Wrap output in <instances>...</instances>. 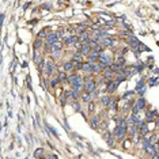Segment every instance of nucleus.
<instances>
[{
    "label": "nucleus",
    "instance_id": "obj_1",
    "mask_svg": "<svg viewBox=\"0 0 159 159\" xmlns=\"http://www.w3.org/2000/svg\"><path fill=\"white\" fill-rule=\"evenodd\" d=\"M57 72H59V67H57V64L55 63V60H53V59H48L46 61H45L44 74L48 76V78H52V76L57 75Z\"/></svg>",
    "mask_w": 159,
    "mask_h": 159
},
{
    "label": "nucleus",
    "instance_id": "obj_2",
    "mask_svg": "<svg viewBox=\"0 0 159 159\" xmlns=\"http://www.w3.org/2000/svg\"><path fill=\"white\" fill-rule=\"evenodd\" d=\"M113 135H114L117 141H123L125 137L128 136V127H123V125H116L113 129Z\"/></svg>",
    "mask_w": 159,
    "mask_h": 159
},
{
    "label": "nucleus",
    "instance_id": "obj_3",
    "mask_svg": "<svg viewBox=\"0 0 159 159\" xmlns=\"http://www.w3.org/2000/svg\"><path fill=\"white\" fill-rule=\"evenodd\" d=\"M120 82L118 80H109V82H106V86H105V92H109V94H114L116 91H117V88H118L120 86Z\"/></svg>",
    "mask_w": 159,
    "mask_h": 159
},
{
    "label": "nucleus",
    "instance_id": "obj_4",
    "mask_svg": "<svg viewBox=\"0 0 159 159\" xmlns=\"http://www.w3.org/2000/svg\"><path fill=\"white\" fill-rule=\"evenodd\" d=\"M101 44H102V46H104L105 49H110V48H113V46H116L117 40H116L114 37H111L110 34H109V36L105 37L104 40L101 41Z\"/></svg>",
    "mask_w": 159,
    "mask_h": 159
},
{
    "label": "nucleus",
    "instance_id": "obj_5",
    "mask_svg": "<svg viewBox=\"0 0 159 159\" xmlns=\"http://www.w3.org/2000/svg\"><path fill=\"white\" fill-rule=\"evenodd\" d=\"M44 49H34V52H33V61L36 65H38L40 63L44 61Z\"/></svg>",
    "mask_w": 159,
    "mask_h": 159
},
{
    "label": "nucleus",
    "instance_id": "obj_6",
    "mask_svg": "<svg viewBox=\"0 0 159 159\" xmlns=\"http://www.w3.org/2000/svg\"><path fill=\"white\" fill-rule=\"evenodd\" d=\"M59 41H61V37L59 36V33L57 32L48 33V36H46V38H45V42H48V44H50V45L56 44V42H59Z\"/></svg>",
    "mask_w": 159,
    "mask_h": 159
},
{
    "label": "nucleus",
    "instance_id": "obj_7",
    "mask_svg": "<svg viewBox=\"0 0 159 159\" xmlns=\"http://www.w3.org/2000/svg\"><path fill=\"white\" fill-rule=\"evenodd\" d=\"M99 101H101V105H102V107L107 109V107H109V105L111 104V101H113V97H111V94H109V92H105V94H102V95L99 97Z\"/></svg>",
    "mask_w": 159,
    "mask_h": 159
},
{
    "label": "nucleus",
    "instance_id": "obj_8",
    "mask_svg": "<svg viewBox=\"0 0 159 159\" xmlns=\"http://www.w3.org/2000/svg\"><path fill=\"white\" fill-rule=\"evenodd\" d=\"M82 72H84V75H92V72H94V63H90L87 60L83 61Z\"/></svg>",
    "mask_w": 159,
    "mask_h": 159
},
{
    "label": "nucleus",
    "instance_id": "obj_9",
    "mask_svg": "<svg viewBox=\"0 0 159 159\" xmlns=\"http://www.w3.org/2000/svg\"><path fill=\"white\" fill-rule=\"evenodd\" d=\"M129 67L132 68V71H133V75H136V74H141V72H143V69L146 68V63H140V61H137V63L131 64Z\"/></svg>",
    "mask_w": 159,
    "mask_h": 159
},
{
    "label": "nucleus",
    "instance_id": "obj_10",
    "mask_svg": "<svg viewBox=\"0 0 159 159\" xmlns=\"http://www.w3.org/2000/svg\"><path fill=\"white\" fill-rule=\"evenodd\" d=\"M159 116V113H158V110H146V120H147V123H155V120H156V117Z\"/></svg>",
    "mask_w": 159,
    "mask_h": 159
},
{
    "label": "nucleus",
    "instance_id": "obj_11",
    "mask_svg": "<svg viewBox=\"0 0 159 159\" xmlns=\"http://www.w3.org/2000/svg\"><path fill=\"white\" fill-rule=\"evenodd\" d=\"M68 97H69V101H80L82 91H79V90H75V88H71V90L68 91Z\"/></svg>",
    "mask_w": 159,
    "mask_h": 159
},
{
    "label": "nucleus",
    "instance_id": "obj_12",
    "mask_svg": "<svg viewBox=\"0 0 159 159\" xmlns=\"http://www.w3.org/2000/svg\"><path fill=\"white\" fill-rule=\"evenodd\" d=\"M99 124H101V117L98 114H92L91 118H90V127L92 129H97V128H99Z\"/></svg>",
    "mask_w": 159,
    "mask_h": 159
},
{
    "label": "nucleus",
    "instance_id": "obj_13",
    "mask_svg": "<svg viewBox=\"0 0 159 159\" xmlns=\"http://www.w3.org/2000/svg\"><path fill=\"white\" fill-rule=\"evenodd\" d=\"M80 101H82L83 104H88V102L94 101V97H92L91 92H88V91H82V97H80Z\"/></svg>",
    "mask_w": 159,
    "mask_h": 159
},
{
    "label": "nucleus",
    "instance_id": "obj_14",
    "mask_svg": "<svg viewBox=\"0 0 159 159\" xmlns=\"http://www.w3.org/2000/svg\"><path fill=\"white\" fill-rule=\"evenodd\" d=\"M72 60H74V61H79V63H83L84 60H86V57L82 55V52H80L79 49H76V50H74V52H72Z\"/></svg>",
    "mask_w": 159,
    "mask_h": 159
},
{
    "label": "nucleus",
    "instance_id": "obj_15",
    "mask_svg": "<svg viewBox=\"0 0 159 159\" xmlns=\"http://www.w3.org/2000/svg\"><path fill=\"white\" fill-rule=\"evenodd\" d=\"M74 67H75L74 60H68V61H64L63 63V69L65 72H72L74 71Z\"/></svg>",
    "mask_w": 159,
    "mask_h": 159
},
{
    "label": "nucleus",
    "instance_id": "obj_16",
    "mask_svg": "<svg viewBox=\"0 0 159 159\" xmlns=\"http://www.w3.org/2000/svg\"><path fill=\"white\" fill-rule=\"evenodd\" d=\"M45 45V40L44 38H40V37H37L34 42H33V49H42Z\"/></svg>",
    "mask_w": 159,
    "mask_h": 159
},
{
    "label": "nucleus",
    "instance_id": "obj_17",
    "mask_svg": "<svg viewBox=\"0 0 159 159\" xmlns=\"http://www.w3.org/2000/svg\"><path fill=\"white\" fill-rule=\"evenodd\" d=\"M57 78H59V80H60V83H61V84L68 83V72L59 71V72H57Z\"/></svg>",
    "mask_w": 159,
    "mask_h": 159
},
{
    "label": "nucleus",
    "instance_id": "obj_18",
    "mask_svg": "<svg viewBox=\"0 0 159 159\" xmlns=\"http://www.w3.org/2000/svg\"><path fill=\"white\" fill-rule=\"evenodd\" d=\"M91 46H90V44H82V48L79 49L80 52H82V55L84 56V57H87L90 53H91Z\"/></svg>",
    "mask_w": 159,
    "mask_h": 159
},
{
    "label": "nucleus",
    "instance_id": "obj_19",
    "mask_svg": "<svg viewBox=\"0 0 159 159\" xmlns=\"http://www.w3.org/2000/svg\"><path fill=\"white\" fill-rule=\"evenodd\" d=\"M136 94V90H129V91H125L121 95V99H124V101H129V99H132V97Z\"/></svg>",
    "mask_w": 159,
    "mask_h": 159
},
{
    "label": "nucleus",
    "instance_id": "obj_20",
    "mask_svg": "<svg viewBox=\"0 0 159 159\" xmlns=\"http://www.w3.org/2000/svg\"><path fill=\"white\" fill-rule=\"evenodd\" d=\"M86 32H87V27H86L84 23H80L79 26L75 27V34H78V36H80V34H83V33H86Z\"/></svg>",
    "mask_w": 159,
    "mask_h": 159
},
{
    "label": "nucleus",
    "instance_id": "obj_21",
    "mask_svg": "<svg viewBox=\"0 0 159 159\" xmlns=\"http://www.w3.org/2000/svg\"><path fill=\"white\" fill-rule=\"evenodd\" d=\"M159 84V78L158 76H152L147 80V86L148 87H154V86H158Z\"/></svg>",
    "mask_w": 159,
    "mask_h": 159
},
{
    "label": "nucleus",
    "instance_id": "obj_22",
    "mask_svg": "<svg viewBox=\"0 0 159 159\" xmlns=\"http://www.w3.org/2000/svg\"><path fill=\"white\" fill-rule=\"evenodd\" d=\"M98 59H99V55H97V53H90V55L86 57V60L87 61H90V63H98Z\"/></svg>",
    "mask_w": 159,
    "mask_h": 159
},
{
    "label": "nucleus",
    "instance_id": "obj_23",
    "mask_svg": "<svg viewBox=\"0 0 159 159\" xmlns=\"http://www.w3.org/2000/svg\"><path fill=\"white\" fill-rule=\"evenodd\" d=\"M146 86H147V84H146V78H144V76H141V78H140V80L136 83V88H135V90H136V91H139L140 88L146 87Z\"/></svg>",
    "mask_w": 159,
    "mask_h": 159
},
{
    "label": "nucleus",
    "instance_id": "obj_24",
    "mask_svg": "<svg viewBox=\"0 0 159 159\" xmlns=\"http://www.w3.org/2000/svg\"><path fill=\"white\" fill-rule=\"evenodd\" d=\"M44 154H45V150L42 147H40V148H37L36 151H34L33 156H34V158H42V156H44Z\"/></svg>",
    "mask_w": 159,
    "mask_h": 159
},
{
    "label": "nucleus",
    "instance_id": "obj_25",
    "mask_svg": "<svg viewBox=\"0 0 159 159\" xmlns=\"http://www.w3.org/2000/svg\"><path fill=\"white\" fill-rule=\"evenodd\" d=\"M72 107H74V110L76 113H80L82 111V104H80V101H74L72 102Z\"/></svg>",
    "mask_w": 159,
    "mask_h": 159
},
{
    "label": "nucleus",
    "instance_id": "obj_26",
    "mask_svg": "<svg viewBox=\"0 0 159 159\" xmlns=\"http://www.w3.org/2000/svg\"><path fill=\"white\" fill-rule=\"evenodd\" d=\"M45 127H46V129L49 131V133H52V135H55V137H59V133H57V131H56L55 128H52L48 123H45Z\"/></svg>",
    "mask_w": 159,
    "mask_h": 159
},
{
    "label": "nucleus",
    "instance_id": "obj_27",
    "mask_svg": "<svg viewBox=\"0 0 159 159\" xmlns=\"http://www.w3.org/2000/svg\"><path fill=\"white\" fill-rule=\"evenodd\" d=\"M46 32H48L46 29H42V30H41V32L37 34V37H40V38H44V40H45V38H46V36H48V33H46Z\"/></svg>",
    "mask_w": 159,
    "mask_h": 159
},
{
    "label": "nucleus",
    "instance_id": "obj_28",
    "mask_svg": "<svg viewBox=\"0 0 159 159\" xmlns=\"http://www.w3.org/2000/svg\"><path fill=\"white\" fill-rule=\"evenodd\" d=\"M88 111L90 113H94L95 111V104H94V101H91V102H88Z\"/></svg>",
    "mask_w": 159,
    "mask_h": 159
},
{
    "label": "nucleus",
    "instance_id": "obj_29",
    "mask_svg": "<svg viewBox=\"0 0 159 159\" xmlns=\"http://www.w3.org/2000/svg\"><path fill=\"white\" fill-rule=\"evenodd\" d=\"M146 91H147V86H146V87H143V88H140L139 91H136V94H137V97H144Z\"/></svg>",
    "mask_w": 159,
    "mask_h": 159
},
{
    "label": "nucleus",
    "instance_id": "obj_30",
    "mask_svg": "<svg viewBox=\"0 0 159 159\" xmlns=\"http://www.w3.org/2000/svg\"><path fill=\"white\" fill-rule=\"evenodd\" d=\"M140 50H141V52H151V49L148 48V46H146L143 42H140Z\"/></svg>",
    "mask_w": 159,
    "mask_h": 159
},
{
    "label": "nucleus",
    "instance_id": "obj_31",
    "mask_svg": "<svg viewBox=\"0 0 159 159\" xmlns=\"http://www.w3.org/2000/svg\"><path fill=\"white\" fill-rule=\"evenodd\" d=\"M41 8H45V10H50V8H52V4H50V3L42 4V6H41Z\"/></svg>",
    "mask_w": 159,
    "mask_h": 159
},
{
    "label": "nucleus",
    "instance_id": "obj_32",
    "mask_svg": "<svg viewBox=\"0 0 159 159\" xmlns=\"http://www.w3.org/2000/svg\"><path fill=\"white\" fill-rule=\"evenodd\" d=\"M16 143H18V144H22V140H20L19 136H16Z\"/></svg>",
    "mask_w": 159,
    "mask_h": 159
},
{
    "label": "nucleus",
    "instance_id": "obj_33",
    "mask_svg": "<svg viewBox=\"0 0 159 159\" xmlns=\"http://www.w3.org/2000/svg\"><path fill=\"white\" fill-rule=\"evenodd\" d=\"M30 6H32V3H26V4H25V6H23V8H25V10H26V8H27V7H30Z\"/></svg>",
    "mask_w": 159,
    "mask_h": 159
},
{
    "label": "nucleus",
    "instance_id": "obj_34",
    "mask_svg": "<svg viewBox=\"0 0 159 159\" xmlns=\"http://www.w3.org/2000/svg\"><path fill=\"white\" fill-rule=\"evenodd\" d=\"M3 1H7V0H3Z\"/></svg>",
    "mask_w": 159,
    "mask_h": 159
}]
</instances>
